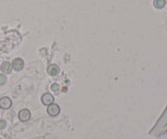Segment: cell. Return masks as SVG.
Wrapping results in <instances>:
<instances>
[{
  "label": "cell",
  "mask_w": 167,
  "mask_h": 139,
  "mask_svg": "<svg viewBox=\"0 0 167 139\" xmlns=\"http://www.w3.org/2000/svg\"><path fill=\"white\" fill-rule=\"evenodd\" d=\"M47 72L50 75H52V77L58 75L59 73H60V67H59L58 65H55V64H51L47 67Z\"/></svg>",
  "instance_id": "cell-6"
},
{
  "label": "cell",
  "mask_w": 167,
  "mask_h": 139,
  "mask_svg": "<svg viewBox=\"0 0 167 139\" xmlns=\"http://www.w3.org/2000/svg\"><path fill=\"white\" fill-rule=\"evenodd\" d=\"M12 107V101L9 97H2L0 98V108L1 109H4V110H7Z\"/></svg>",
  "instance_id": "cell-5"
},
{
  "label": "cell",
  "mask_w": 167,
  "mask_h": 139,
  "mask_svg": "<svg viewBox=\"0 0 167 139\" xmlns=\"http://www.w3.org/2000/svg\"><path fill=\"white\" fill-rule=\"evenodd\" d=\"M41 99H42L43 105H45V106H49V105L53 104L55 97H53V95L50 94V93H44L43 95H42Z\"/></svg>",
  "instance_id": "cell-3"
},
{
  "label": "cell",
  "mask_w": 167,
  "mask_h": 139,
  "mask_svg": "<svg viewBox=\"0 0 167 139\" xmlns=\"http://www.w3.org/2000/svg\"><path fill=\"white\" fill-rule=\"evenodd\" d=\"M0 139H1V138H0Z\"/></svg>",
  "instance_id": "cell-12"
},
{
  "label": "cell",
  "mask_w": 167,
  "mask_h": 139,
  "mask_svg": "<svg viewBox=\"0 0 167 139\" xmlns=\"http://www.w3.org/2000/svg\"><path fill=\"white\" fill-rule=\"evenodd\" d=\"M7 82V77L5 74L0 73V85H5Z\"/></svg>",
  "instance_id": "cell-10"
},
{
  "label": "cell",
  "mask_w": 167,
  "mask_h": 139,
  "mask_svg": "<svg viewBox=\"0 0 167 139\" xmlns=\"http://www.w3.org/2000/svg\"><path fill=\"white\" fill-rule=\"evenodd\" d=\"M51 90H52L55 93H58L59 91H60V85L59 84H56V83H53L52 85H51Z\"/></svg>",
  "instance_id": "cell-9"
},
{
  "label": "cell",
  "mask_w": 167,
  "mask_h": 139,
  "mask_svg": "<svg viewBox=\"0 0 167 139\" xmlns=\"http://www.w3.org/2000/svg\"><path fill=\"white\" fill-rule=\"evenodd\" d=\"M6 128V121L4 119H0V130H3Z\"/></svg>",
  "instance_id": "cell-11"
},
{
  "label": "cell",
  "mask_w": 167,
  "mask_h": 139,
  "mask_svg": "<svg viewBox=\"0 0 167 139\" xmlns=\"http://www.w3.org/2000/svg\"><path fill=\"white\" fill-rule=\"evenodd\" d=\"M60 111H61L60 107H59V105H56V104H51V105H49V106H47V113L52 117L59 115V114H60Z\"/></svg>",
  "instance_id": "cell-1"
},
{
  "label": "cell",
  "mask_w": 167,
  "mask_h": 139,
  "mask_svg": "<svg viewBox=\"0 0 167 139\" xmlns=\"http://www.w3.org/2000/svg\"><path fill=\"white\" fill-rule=\"evenodd\" d=\"M12 64L9 62H3L0 66V69H1V71L3 73H9L12 71Z\"/></svg>",
  "instance_id": "cell-7"
},
{
  "label": "cell",
  "mask_w": 167,
  "mask_h": 139,
  "mask_svg": "<svg viewBox=\"0 0 167 139\" xmlns=\"http://www.w3.org/2000/svg\"><path fill=\"white\" fill-rule=\"evenodd\" d=\"M155 5L161 9L165 5V0H155Z\"/></svg>",
  "instance_id": "cell-8"
},
{
  "label": "cell",
  "mask_w": 167,
  "mask_h": 139,
  "mask_svg": "<svg viewBox=\"0 0 167 139\" xmlns=\"http://www.w3.org/2000/svg\"><path fill=\"white\" fill-rule=\"evenodd\" d=\"M30 112L27 109H22L20 112H19V119L21 121H28L30 119Z\"/></svg>",
  "instance_id": "cell-4"
},
{
  "label": "cell",
  "mask_w": 167,
  "mask_h": 139,
  "mask_svg": "<svg viewBox=\"0 0 167 139\" xmlns=\"http://www.w3.org/2000/svg\"><path fill=\"white\" fill-rule=\"evenodd\" d=\"M12 67H13L16 71H20V70L23 69V67H24V61L20 58L15 59L13 61V63H12Z\"/></svg>",
  "instance_id": "cell-2"
}]
</instances>
